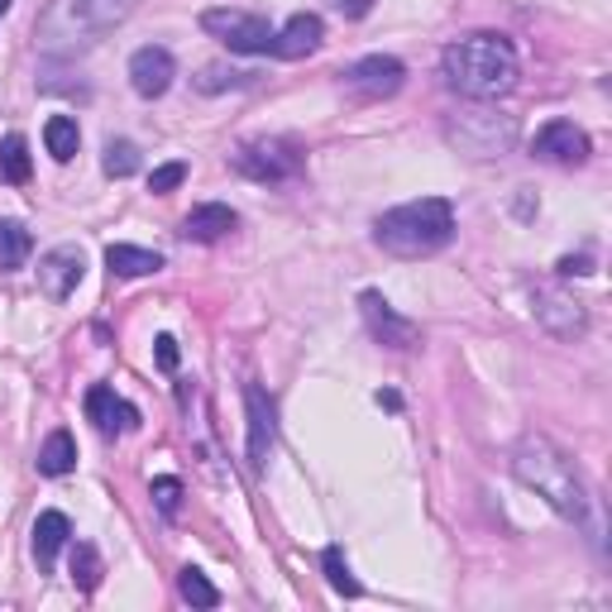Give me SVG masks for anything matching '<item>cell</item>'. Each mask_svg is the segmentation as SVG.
Wrapping results in <instances>:
<instances>
[{
    "label": "cell",
    "mask_w": 612,
    "mask_h": 612,
    "mask_svg": "<svg viewBox=\"0 0 612 612\" xmlns=\"http://www.w3.org/2000/svg\"><path fill=\"white\" fill-rule=\"evenodd\" d=\"M512 474L522 478V484L536 493V498H545L555 507L565 522L584 527L593 541H603V522H598V498L589 488V478L579 474V464L569 460L565 450L555 446V440L545 436H527L517 440L512 450Z\"/></svg>",
    "instance_id": "6da1fadb"
},
{
    "label": "cell",
    "mask_w": 612,
    "mask_h": 612,
    "mask_svg": "<svg viewBox=\"0 0 612 612\" xmlns=\"http://www.w3.org/2000/svg\"><path fill=\"white\" fill-rule=\"evenodd\" d=\"M139 10V0H48L34 24V44L48 58H77Z\"/></svg>",
    "instance_id": "7a4b0ae2"
},
{
    "label": "cell",
    "mask_w": 612,
    "mask_h": 612,
    "mask_svg": "<svg viewBox=\"0 0 612 612\" xmlns=\"http://www.w3.org/2000/svg\"><path fill=\"white\" fill-rule=\"evenodd\" d=\"M446 82L469 101H498L517 86V48L503 34H464L440 54Z\"/></svg>",
    "instance_id": "3957f363"
},
{
    "label": "cell",
    "mask_w": 612,
    "mask_h": 612,
    "mask_svg": "<svg viewBox=\"0 0 612 612\" xmlns=\"http://www.w3.org/2000/svg\"><path fill=\"white\" fill-rule=\"evenodd\" d=\"M373 240L393 258H426L454 240V206L446 197H422L393 206L373 220Z\"/></svg>",
    "instance_id": "277c9868"
},
{
    "label": "cell",
    "mask_w": 612,
    "mask_h": 612,
    "mask_svg": "<svg viewBox=\"0 0 612 612\" xmlns=\"http://www.w3.org/2000/svg\"><path fill=\"white\" fill-rule=\"evenodd\" d=\"M302 163H307V153L292 139H254V145H244L234 153V168L254 182H288L302 173Z\"/></svg>",
    "instance_id": "5b68a950"
},
{
    "label": "cell",
    "mask_w": 612,
    "mask_h": 612,
    "mask_svg": "<svg viewBox=\"0 0 612 612\" xmlns=\"http://www.w3.org/2000/svg\"><path fill=\"white\" fill-rule=\"evenodd\" d=\"M201 30L220 38L230 54H268L273 48V30L264 15H250V10H206Z\"/></svg>",
    "instance_id": "8992f818"
},
{
    "label": "cell",
    "mask_w": 612,
    "mask_h": 612,
    "mask_svg": "<svg viewBox=\"0 0 612 612\" xmlns=\"http://www.w3.org/2000/svg\"><path fill=\"white\" fill-rule=\"evenodd\" d=\"M589 153H593V145L575 120H551L531 139V159L555 163V168H579V163H589Z\"/></svg>",
    "instance_id": "52a82bcc"
},
{
    "label": "cell",
    "mask_w": 612,
    "mask_h": 612,
    "mask_svg": "<svg viewBox=\"0 0 612 612\" xmlns=\"http://www.w3.org/2000/svg\"><path fill=\"white\" fill-rule=\"evenodd\" d=\"M402 82H407V68L388 54H369L359 58L355 68H345V86L363 101H383V96H397Z\"/></svg>",
    "instance_id": "ba28073f"
},
{
    "label": "cell",
    "mask_w": 612,
    "mask_h": 612,
    "mask_svg": "<svg viewBox=\"0 0 612 612\" xmlns=\"http://www.w3.org/2000/svg\"><path fill=\"white\" fill-rule=\"evenodd\" d=\"M359 311H363V325H369V335L388 349H412L422 345V325L397 316L393 307L383 302V292H359Z\"/></svg>",
    "instance_id": "9c48e42d"
},
{
    "label": "cell",
    "mask_w": 612,
    "mask_h": 612,
    "mask_svg": "<svg viewBox=\"0 0 612 612\" xmlns=\"http://www.w3.org/2000/svg\"><path fill=\"white\" fill-rule=\"evenodd\" d=\"M450 139L464 153H474V159H493V153H503L512 145L517 129H512V120H498V115L478 111V115H464L460 125H450Z\"/></svg>",
    "instance_id": "30bf717a"
},
{
    "label": "cell",
    "mask_w": 612,
    "mask_h": 612,
    "mask_svg": "<svg viewBox=\"0 0 612 612\" xmlns=\"http://www.w3.org/2000/svg\"><path fill=\"white\" fill-rule=\"evenodd\" d=\"M82 278H86V254L77 244H58V250H48L38 258V288H44V297H54V302H68Z\"/></svg>",
    "instance_id": "8fae6325"
},
{
    "label": "cell",
    "mask_w": 612,
    "mask_h": 612,
    "mask_svg": "<svg viewBox=\"0 0 612 612\" xmlns=\"http://www.w3.org/2000/svg\"><path fill=\"white\" fill-rule=\"evenodd\" d=\"M536 321L551 335H559V340H575V335L589 331V311H584V302H575L569 292H559L555 282L551 288H536Z\"/></svg>",
    "instance_id": "7c38bea8"
},
{
    "label": "cell",
    "mask_w": 612,
    "mask_h": 612,
    "mask_svg": "<svg viewBox=\"0 0 612 612\" xmlns=\"http://www.w3.org/2000/svg\"><path fill=\"white\" fill-rule=\"evenodd\" d=\"M173 77H177V62L168 48L159 44H149V48H139L135 58H129V86L139 91L145 101H159L168 86H173Z\"/></svg>",
    "instance_id": "4fadbf2b"
},
{
    "label": "cell",
    "mask_w": 612,
    "mask_h": 612,
    "mask_svg": "<svg viewBox=\"0 0 612 612\" xmlns=\"http://www.w3.org/2000/svg\"><path fill=\"white\" fill-rule=\"evenodd\" d=\"M244 412H250V464L264 469L273 436H278V412H273V397L258 383H244Z\"/></svg>",
    "instance_id": "5bb4252c"
},
{
    "label": "cell",
    "mask_w": 612,
    "mask_h": 612,
    "mask_svg": "<svg viewBox=\"0 0 612 612\" xmlns=\"http://www.w3.org/2000/svg\"><path fill=\"white\" fill-rule=\"evenodd\" d=\"M86 422L96 426L101 436H115V431H135V426H139V412L129 407V402L115 393V388L96 383V388H86Z\"/></svg>",
    "instance_id": "9a60e30c"
},
{
    "label": "cell",
    "mask_w": 612,
    "mask_h": 612,
    "mask_svg": "<svg viewBox=\"0 0 612 612\" xmlns=\"http://www.w3.org/2000/svg\"><path fill=\"white\" fill-rule=\"evenodd\" d=\"M321 38H325V20H321V15H311V10H302V15H292L278 34H273V48H268V54H278V58L297 62V58L316 54Z\"/></svg>",
    "instance_id": "2e32d148"
},
{
    "label": "cell",
    "mask_w": 612,
    "mask_h": 612,
    "mask_svg": "<svg viewBox=\"0 0 612 612\" xmlns=\"http://www.w3.org/2000/svg\"><path fill=\"white\" fill-rule=\"evenodd\" d=\"M234 226H240V216H234L230 206L206 201V206H197V211L182 220V234H187V240H197V244H216V240H226Z\"/></svg>",
    "instance_id": "e0dca14e"
},
{
    "label": "cell",
    "mask_w": 612,
    "mask_h": 612,
    "mask_svg": "<svg viewBox=\"0 0 612 612\" xmlns=\"http://www.w3.org/2000/svg\"><path fill=\"white\" fill-rule=\"evenodd\" d=\"M68 536H72V522L62 512H38V522H34V559H38V569H54V559H58V551L68 545Z\"/></svg>",
    "instance_id": "ac0fdd59"
},
{
    "label": "cell",
    "mask_w": 612,
    "mask_h": 612,
    "mask_svg": "<svg viewBox=\"0 0 612 612\" xmlns=\"http://www.w3.org/2000/svg\"><path fill=\"white\" fill-rule=\"evenodd\" d=\"M106 268L115 278H149V273L163 268V254L139 250V244H111L106 250Z\"/></svg>",
    "instance_id": "d6986e66"
},
{
    "label": "cell",
    "mask_w": 612,
    "mask_h": 612,
    "mask_svg": "<svg viewBox=\"0 0 612 612\" xmlns=\"http://www.w3.org/2000/svg\"><path fill=\"white\" fill-rule=\"evenodd\" d=\"M72 469H77V440L68 431H54L38 446V474L62 478V474H72Z\"/></svg>",
    "instance_id": "ffe728a7"
},
{
    "label": "cell",
    "mask_w": 612,
    "mask_h": 612,
    "mask_svg": "<svg viewBox=\"0 0 612 612\" xmlns=\"http://www.w3.org/2000/svg\"><path fill=\"white\" fill-rule=\"evenodd\" d=\"M44 145H48V153H54L58 163H72L77 145H82V129H77L72 115H54V120L44 125Z\"/></svg>",
    "instance_id": "44dd1931"
},
{
    "label": "cell",
    "mask_w": 612,
    "mask_h": 612,
    "mask_svg": "<svg viewBox=\"0 0 612 612\" xmlns=\"http://www.w3.org/2000/svg\"><path fill=\"white\" fill-rule=\"evenodd\" d=\"M34 173V159H30V145H24V135H10L5 145H0V177L15 182V187H24Z\"/></svg>",
    "instance_id": "7402d4cb"
},
{
    "label": "cell",
    "mask_w": 612,
    "mask_h": 612,
    "mask_svg": "<svg viewBox=\"0 0 612 612\" xmlns=\"http://www.w3.org/2000/svg\"><path fill=\"white\" fill-rule=\"evenodd\" d=\"M30 250H34L30 230L20 220H0V268H20L30 258Z\"/></svg>",
    "instance_id": "603a6c76"
},
{
    "label": "cell",
    "mask_w": 612,
    "mask_h": 612,
    "mask_svg": "<svg viewBox=\"0 0 612 612\" xmlns=\"http://www.w3.org/2000/svg\"><path fill=\"white\" fill-rule=\"evenodd\" d=\"M177 593L187 598L192 608H220V589H216V584L201 575V569H192V565L177 575Z\"/></svg>",
    "instance_id": "cb8c5ba5"
},
{
    "label": "cell",
    "mask_w": 612,
    "mask_h": 612,
    "mask_svg": "<svg viewBox=\"0 0 612 612\" xmlns=\"http://www.w3.org/2000/svg\"><path fill=\"white\" fill-rule=\"evenodd\" d=\"M321 565H325V579H331V589H335V593H345V598H359V593H363V589H359V579L349 575V559H345L340 545H325Z\"/></svg>",
    "instance_id": "d4e9b609"
},
{
    "label": "cell",
    "mask_w": 612,
    "mask_h": 612,
    "mask_svg": "<svg viewBox=\"0 0 612 612\" xmlns=\"http://www.w3.org/2000/svg\"><path fill=\"white\" fill-rule=\"evenodd\" d=\"M72 584H77L82 593H91V589L101 584V555L91 551L86 541H77V545H72Z\"/></svg>",
    "instance_id": "484cf974"
},
{
    "label": "cell",
    "mask_w": 612,
    "mask_h": 612,
    "mask_svg": "<svg viewBox=\"0 0 612 612\" xmlns=\"http://www.w3.org/2000/svg\"><path fill=\"white\" fill-rule=\"evenodd\" d=\"M101 168H106V177H135L139 173V149L129 145V139H111Z\"/></svg>",
    "instance_id": "4316f807"
},
{
    "label": "cell",
    "mask_w": 612,
    "mask_h": 612,
    "mask_svg": "<svg viewBox=\"0 0 612 612\" xmlns=\"http://www.w3.org/2000/svg\"><path fill=\"white\" fill-rule=\"evenodd\" d=\"M182 182H187V163H163L149 173V192L153 197H168V192H177Z\"/></svg>",
    "instance_id": "83f0119b"
},
{
    "label": "cell",
    "mask_w": 612,
    "mask_h": 612,
    "mask_svg": "<svg viewBox=\"0 0 612 612\" xmlns=\"http://www.w3.org/2000/svg\"><path fill=\"white\" fill-rule=\"evenodd\" d=\"M244 82H250V72H226V68H206L197 77L201 91H226V86H244Z\"/></svg>",
    "instance_id": "f1b7e54d"
},
{
    "label": "cell",
    "mask_w": 612,
    "mask_h": 612,
    "mask_svg": "<svg viewBox=\"0 0 612 612\" xmlns=\"http://www.w3.org/2000/svg\"><path fill=\"white\" fill-rule=\"evenodd\" d=\"M153 503H159V512H168V517H173L177 512V503H182V484H177V478H153Z\"/></svg>",
    "instance_id": "f546056e"
},
{
    "label": "cell",
    "mask_w": 612,
    "mask_h": 612,
    "mask_svg": "<svg viewBox=\"0 0 612 612\" xmlns=\"http://www.w3.org/2000/svg\"><path fill=\"white\" fill-rule=\"evenodd\" d=\"M153 355H159V369L163 373H173L177 369V340H173V335H159V340H153Z\"/></svg>",
    "instance_id": "4dcf8cb0"
},
{
    "label": "cell",
    "mask_w": 612,
    "mask_h": 612,
    "mask_svg": "<svg viewBox=\"0 0 612 612\" xmlns=\"http://www.w3.org/2000/svg\"><path fill=\"white\" fill-rule=\"evenodd\" d=\"M555 273H559V278H579V273H593V258L589 254H565V258H559V264H555Z\"/></svg>",
    "instance_id": "1f68e13d"
},
{
    "label": "cell",
    "mask_w": 612,
    "mask_h": 612,
    "mask_svg": "<svg viewBox=\"0 0 612 612\" xmlns=\"http://www.w3.org/2000/svg\"><path fill=\"white\" fill-rule=\"evenodd\" d=\"M335 10H340L345 20H363L373 10V0H335Z\"/></svg>",
    "instance_id": "d6a6232c"
},
{
    "label": "cell",
    "mask_w": 612,
    "mask_h": 612,
    "mask_svg": "<svg viewBox=\"0 0 612 612\" xmlns=\"http://www.w3.org/2000/svg\"><path fill=\"white\" fill-rule=\"evenodd\" d=\"M5 10H10V0H0V15H5Z\"/></svg>",
    "instance_id": "836d02e7"
}]
</instances>
